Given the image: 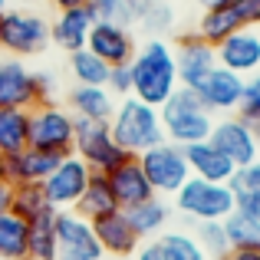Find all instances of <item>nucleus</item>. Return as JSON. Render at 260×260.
Instances as JSON below:
<instances>
[{"mask_svg":"<svg viewBox=\"0 0 260 260\" xmlns=\"http://www.w3.org/2000/svg\"><path fill=\"white\" fill-rule=\"evenodd\" d=\"M132 70V95L148 106H165L168 95L178 89V70H175V50L161 37H152L145 46H139L128 63Z\"/></svg>","mask_w":260,"mask_h":260,"instance_id":"f257e3e1","label":"nucleus"},{"mask_svg":"<svg viewBox=\"0 0 260 260\" xmlns=\"http://www.w3.org/2000/svg\"><path fill=\"white\" fill-rule=\"evenodd\" d=\"M109 132L119 142L122 152H128V155H142L145 148L165 142V128H161L158 109L135 99V95H122L115 102V112L109 119Z\"/></svg>","mask_w":260,"mask_h":260,"instance_id":"f03ea898","label":"nucleus"},{"mask_svg":"<svg viewBox=\"0 0 260 260\" xmlns=\"http://www.w3.org/2000/svg\"><path fill=\"white\" fill-rule=\"evenodd\" d=\"M158 119H161V128H165V139L181 148L204 142L214 128V115L201 106L198 92L188 86H178L168 95L165 106H158Z\"/></svg>","mask_w":260,"mask_h":260,"instance_id":"7ed1b4c3","label":"nucleus"},{"mask_svg":"<svg viewBox=\"0 0 260 260\" xmlns=\"http://www.w3.org/2000/svg\"><path fill=\"white\" fill-rule=\"evenodd\" d=\"M73 139H76V115L59 102H37L30 109V132L26 145L43 148L53 155H73Z\"/></svg>","mask_w":260,"mask_h":260,"instance_id":"20e7f679","label":"nucleus"},{"mask_svg":"<svg viewBox=\"0 0 260 260\" xmlns=\"http://www.w3.org/2000/svg\"><path fill=\"white\" fill-rule=\"evenodd\" d=\"M172 198H175V211L188 224L191 221H224L234 211V194H231L228 184L204 181V178H194V175Z\"/></svg>","mask_w":260,"mask_h":260,"instance_id":"39448f33","label":"nucleus"},{"mask_svg":"<svg viewBox=\"0 0 260 260\" xmlns=\"http://www.w3.org/2000/svg\"><path fill=\"white\" fill-rule=\"evenodd\" d=\"M142 165V172H145L148 184L155 188V194L158 198H172L178 188H181L184 181L191 178V168H188V158H184V148L175 145V142H158V145L145 148L142 155H135Z\"/></svg>","mask_w":260,"mask_h":260,"instance_id":"423d86ee","label":"nucleus"},{"mask_svg":"<svg viewBox=\"0 0 260 260\" xmlns=\"http://www.w3.org/2000/svg\"><path fill=\"white\" fill-rule=\"evenodd\" d=\"M50 46V23L40 13L0 10V50L10 56H37Z\"/></svg>","mask_w":260,"mask_h":260,"instance_id":"0eeeda50","label":"nucleus"},{"mask_svg":"<svg viewBox=\"0 0 260 260\" xmlns=\"http://www.w3.org/2000/svg\"><path fill=\"white\" fill-rule=\"evenodd\" d=\"M73 155H79V158L99 175H109L115 165H122V161L128 158V152H122L119 142L112 139L109 122H89V119H76Z\"/></svg>","mask_w":260,"mask_h":260,"instance_id":"6e6552de","label":"nucleus"},{"mask_svg":"<svg viewBox=\"0 0 260 260\" xmlns=\"http://www.w3.org/2000/svg\"><path fill=\"white\" fill-rule=\"evenodd\" d=\"M250 26H260V0H228V4L208 7L198 20V33L211 46H217L224 37L237 30H250Z\"/></svg>","mask_w":260,"mask_h":260,"instance_id":"1a4fd4ad","label":"nucleus"},{"mask_svg":"<svg viewBox=\"0 0 260 260\" xmlns=\"http://www.w3.org/2000/svg\"><path fill=\"white\" fill-rule=\"evenodd\" d=\"M89 178H92V168H89L79 155H66V158H59V165L43 178V191H46L53 208L66 211V208H76V201L86 191Z\"/></svg>","mask_w":260,"mask_h":260,"instance_id":"9d476101","label":"nucleus"},{"mask_svg":"<svg viewBox=\"0 0 260 260\" xmlns=\"http://www.w3.org/2000/svg\"><path fill=\"white\" fill-rule=\"evenodd\" d=\"M56 260H102V247L92 234V224L79 217L73 208L56 211Z\"/></svg>","mask_w":260,"mask_h":260,"instance_id":"9b49d317","label":"nucleus"},{"mask_svg":"<svg viewBox=\"0 0 260 260\" xmlns=\"http://www.w3.org/2000/svg\"><path fill=\"white\" fill-rule=\"evenodd\" d=\"M172 50H175L178 86L194 89V86L201 83V79L217 66V53H214V46H211L198 30L181 33V37H178V43L172 46Z\"/></svg>","mask_w":260,"mask_h":260,"instance_id":"f8f14e48","label":"nucleus"},{"mask_svg":"<svg viewBox=\"0 0 260 260\" xmlns=\"http://www.w3.org/2000/svg\"><path fill=\"white\" fill-rule=\"evenodd\" d=\"M211 145H217L234 165H250L260 158V142H257V128H250L244 119L237 115H224L221 122H214L211 128Z\"/></svg>","mask_w":260,"mask_h":260,"instance_id":"ddd939ff","label":"nucleus"},{"mask_svg":"<svg viewBox=\"0 0 260 260\" xmlns=\"http://www.w3.org/2000/svg\"><path fill=\"white\" fill-rule=\"evenodd\" d=\"M86 50H92L95 56H99L102 63H109V66H125V63H132V56H135V50H139V43H135L132 26L95 20L92 30H89Z\"/></svg>","mask_w":260,"mask_h":260,"instance_id":"4468645a","label":"nucleus"},{"mask_svg":"<svg viewBox=\"0 0 260 260\" xmlns=\"http://www.w3.org/2000/svg\"><path fill=\"white\" fill-rule=\"evenodd\" d=\"M214 53H217V66H224V70L237 73L244 79L254 76V73H260V26L224 37L214 46Z\"/></svg>","mask_w":260,"mask_h":260,"instance_id":"2eb2a0df","label":"nucleus"},{"mask_svg":"<svg viewBox=\"0 0 260 260\" xmlns=\"http://www.w3.org/2000/svg\"><path fill=\"white\" fill-rule=\"evenodd\" d=\"M194 92H198L201 106L208 109L211 115H214V112L234 115L237 102H241V92H244V76L224 70V66H214V70H211L208 76L194 86Z\"/></svg>","mask_w":260,"mask_h":260,"instance_id":"dca6fc26","label":"nucleus"},{"mask_svg":"<svg viewBox=\"0 0 260 260\" xmlns=\"http://www.w3.org/2000/svg\"><path fill=\"white\" fill-rule=\"evenodd\" d=\"M59 158H66V155H53V152H43V148L26 145L23 152L0 155V178H4L7 184H20V181H43V178L59 165Z\"/></svg>","mask_w":260,"mask_h":260,"instance_id":"f3484780","label":"nucleus"},{"mask_svg":"<svg viewBox=\"0 0 260 260\" xmlns=\"http://www.w3.org/2000/svg\"><path fill=\"white\" fill-rule=\"evenodd\" d=\"M92 224V234H95V241H99V247H102V254H112V257H132L135 250L142 247V241H139V234L132 231V224H128V217H125V211H109V214H102V217H95V221H89Z\"/></svg>","mask_w":260,"mask_h":260,"instance_id":"a211bd4d","label":"nucleus"},{"mask_svg":"<svg viewBox=\"0 0 260 260\" xmlns=\"http://www.w3.org/2000/svg\"><path fill=\"white\" fill-rule=\"evenodd\" d=\"M106 178H109V188H112L119 208H132V204H142V201H148V198H155V188L148 184V178L142 172L135 155H128L122 165H115Z\"/></svg>","mask_w":260,"mask_h":260,"instance_id":"6ab92c4d","label":"nucleus"},{"mask_svg":"<svg viewBox=\"0 0 260 260\" xmlns=\"http://www.w3.org/2000/svg\"><path fill=\"white\" fill-rule=\"evenodd\" d=\"M92 23H95V17H92L89 7H70V10H59L56 20L50 23V43L59 46L63 53L83 50Z\"/></svg>","mask_w":260,"mask_h":260,"instance_id":"aec40b11","label":"nucleus"},{"mask_svg":"<svg viewBox=\"0 0 260 260\" xmlns=\"http://www.w3.org/2000/svg\"><path fill=\"white\" fill-rule=\"evenodd\" d=\"M40 102L33 73L20 59H4L0 63V106L10 109H33Z\"/></svg>","mask_w":260,"mask_h":260,"instance_id":"412c9836","label":"nucleus"},{"mask_svg":"<svg viewBox=\"0 0 260 260\" xmlns=\"http://www.w3.org/2000/svg\"><path fill=\"white\" fill-rule=\"evenodd\" d=\"M184 158H188V168H191L194 178L217 181V184H228V178L234 175V168H237L221 148L211 145V139L194 142V145H184Z\"/></svg>","mask_w":260,"mask_h":260,"instance_id":"4be33fe9","label":"nucleus"},{"mask_svg":"<svg viewBox=\"0 0 260 260\" xmlns=\"http://www.w3.org/2000/svg\"><path fill=\"white\" fill-rule=\"evenodd\" d=\"M115 95L106 86H73L66 92V109L76 119H89V122H109L115 112Z\"/></svg>","mask_w":260,"mask_h":260,"instance_id":"5701e85b","label":"nucleus"},{"mask_svg":"<svg viewBox=\"0 0 260 260\" xmlns=\"http://www.w3.org/2000/svg\"><path fill=\"white\" fill-rule=\"evenodd\" d=\"M122 211H125L132 231L139 234V241H155L158 234L168 231V221H172V204L161 201L158 194L142 204H132V208H122Z\"/></svg>","mask_w":260,"mask_h":260,"instance_id":"b1692460","label":"nucleus"},{"mask_svg":"<svg viewBox=\"0 0 260 260\" xmlns=\"http://www.w3.org/2000/svg\"><path fill=\"white\" fill-rule=\"evenodd\" d=\"M228 188L234 194V208L260 221V158L250 165H237L228 178Z\"/></svg>","mask_w":260,"mask_h":260,"instance_id":"393cba45","label":"nucleus"},{"mask_svg":"<svg viewBox=\"0 0 260 260\" xmlns=\"http://www.w3.org/2000/svg\"><path fill=\"white\" fill-rule=\"evenodd\" d=\"M73 211H76L79 217H86V221H95V217L109 214V211H119V201H115L112 188H109V178L99 175V172H92L86 191L79 194V201H76Z\"/></svg>","mask_w":260,"mask_h":260,"instance_id":"a878e982","label":"nucleus"},{"mask_svg":"<svg viewBox=\"0 0 260 260\" xmlns=\"http://www.w3.org/2000/svg\"><path fill=\"white\" fill-rule=\"evenodd\" d=\"M10 211L30 224V221H37V217L56 211V208H53L50 198H46L43 181H20V184H13V204H10Z\"/></svg>","mask_w":260,"mask_h":260,"instance_id":"bb28decb","label":"nucleus"},{"mask_svg":"<svg viewBox=\"0 0 260 260\" xmlns=\"http://www.w3.org/2000/svg\"><path fill=\"white\" fill-rule=\"evenodd\" d=\"M26 132H30V109L0 106V155L23 152Z\"/></svg>","mask_w":260,"mask_h":260,"instance_id":"cd10ccee","label":"nucleus"},{"mask_svg":"<svg viewBox=\"0 0 260 260\" xmlns=\"http://www.w3.org/2000/svg\"><path fill=\"white\" fill-rule=\"evenodd\" d=\"M26 241H30V224L13 211H4L0 214V260H26Z\"/></svg>","mask_w":260,"mask_h":260,"instance_id":"c85d7f7f","label":"nucleus"},{"mask_svg":"<svg viewBox=\"0 0 260 260\" xmlns=\"http://www.w3.org/2000/svg\"><path fill=\"white\" fill-rule=\"evenodd\" d=\"M56 211L30 221V241H26V260H56L59 247H56Z\"/></svg>","mask_w":260,"mask_h":260,"instance_id":"c756f323","label":"nucleus"},{"mask_svg":"<svg viewBox=\"0 0 260 260\" xmlns=\"http://www.w3.org/2000/svg\"><path fill=\"white\" fill-rule=\"evenodd\" d=\"M221 224H224L231 250H260V221L257 217H250V214L234 208Z\"/></svg>","mask_w":260,"mask_h":260,"instance_id":"7c9ffc66","label":"nucleus"},{"mask_svg":"<svg viewBox=\"0 0 260 260\" xmlns=\"http://www.w3.org/2000/svg\"><path fill=\"white\" fill-rule=\"evenodd\" d=\"M109 70L112 66L109 63H102L99 56H95L92 50H76V53H70V73H73V79H76V86H106L109 83Z\"/></svg>","mask_w":260,"mask_h":260,"instance_id":"2f4dec72","label":"nucleus"},{"mask_svg":"<svg viewBox=\"0 0 260 260\" xmlns=\"http://www.w3.org/2000/svg\"><path fill=\"white\" fill-rule=\"evenodd\" d=\"M161 257L165 260H208V254L201 250V244L194 241L191 231H165L155 237Z\"/></svg>","mask_w":260,"mask_h":260,"instance_id":"473e14b6","label":"nucleus"},{"mask_svg":"<svg viewBox=\"0 0 260 260\" xmlns=\"http://www.w3.org/2000/svg\"><path fill=\"white\" fill-rule=\"evenodd\" d=\"M175 20H178V13H175L172 0H148V7L135 17V26H142L148 37H161V33H168L175 26Z\"/></svg>","mask_w":260,"mask_h":260,"instance_id":"72a5a7b5","label":"nucleus"},{"mask_svg":"<svg viewBox=\"0 0 260 260\" xmlns=\"http://www.w3.org/2000/svg\"><path fill=\"white\" fill-rule=\"evenodd\" d=\"M191 234H194V241L201 244V250L208 254V260H221L231 250L221 221H191Z\"/></svg>","mask_w":260,"mask_h":260,"instance_id":"f704fd0d","label":"nucleus"},{"mask_svg":"<svg viewBox=\"0 0 260 260\" xmlns=\"http://www.w3.org/2000/svg\"><path fill=\"white\" fill-rule=\"evenodd\" d=\"M234 115L244 119L250 128H260V73L244 79V92H241V102H237Z\"/></svg>","mask_w":260,"mask_h":260,"instance_id":"c9c22d12","label":"nucleus"},{"mask_svg":"<svg viewBox=\"0 0 260 260\" xmlns=\"http://www.w3.org/2000/svg\"><path fill=\"white\" fill-rule=\"evenodd\" d=\"M89 10H92L95 20H106V23H125V26H135L132 13L122 0H89Z\"/></svg>","mask_w":260,"mask_h":260,"instance_id":"e433bc0d","label":"nucleus"},{"mask_svg":"<svg viewBox=\"0 0 260 260\" xmlns=\"http://www.w3.org/2000/svg\"><path fill=\"white\" fill-rule=\"evenodd\" d=\"M106 89L115 95V99H122V95H132V70H128V63H125V66H112V70H109Z\"/></svg>","mask_w":260,"mask_h":260,"instance_id":"4c0bfd02","label":"nucleus"},{"mask_svg":"<svg viewBox=\"0 0 260 260\" xmlns=\"http://www.w3.org/2000/svg\"><path fill=\"white\" fill-rule=\"evenodd\" d=\"M33 83H37L40 102H53V95H56V76L53 73H33Z\"/></svg>","mask_w":260,"mask_h":260,"instance_id":"58836bf2","label":"nucleus"},{"mask_svg":"<svg viewBox=\"0 0 260 260\" xmlns=\"http://www.w3.org/2000/svg\"><path fill=\"white\" fill-rule=\"evenodd\" d=\"M135 260H165V257H161V250H158L155 241H145L139 250H135Z\"/></svg>","mask_w":260,"mask_h":260,"instance_id":"ea45409f","label":"nucleus"},{"mask_svg":"<svg viewBox=\"0 0 260 260\" xmlns=\"http://www.w3.org/2000/svg\"><path fill=\"white\" fill-rule=\"evenodd\" d=\"M10 204H13V184L0 181V214H4V211H10Z\"/></svg>","mask_w":260,"mask_h":260,"instance_id":"a19ab883","label":"nucleus"},{"mask_svg":"<svg viewBox=\"0 0 260 260\" xmlns=\"http://www.w3.org/2000/svg\"><path fill=\"white\" fill-rule=\"evenodd\" d=\"M221 260H260V250H228Z\"/></svg>","mask_w":260,"mask_h":260,"instance_id":"79ce46f5","label":"nucleus"},{"mask_svg":"<svg viewBox=\"0 0 260 260\" xmlns=\"http://www.w3.org/2000/svg\"><path fill=\"white\" fill-rule=\"evenodd\" d=\"M122 4L128 7V13H132V20H135V17H139V13L148 7V0H122Z\"/></svg>","mask_w":260,"mask_h":260,"instance_id":"37998d69","label":"nucleus"},{"mask_svg":"<svg viewBox=\"0 0 260 260\" xmlns=\"http://www.w3.org/2000/svg\"><path fill=\"white\" fill-rule=\"evenodd\" d=\"M56 10H70V7H89V0H50Z\"/></svg>","mask_w":260,"mask_h":260,"instance_id":"c03bdc74","label":"nucleus"},{"mask_svg":"<svg viewBox=\"0 0 260 260\" xmlns=\"http://www.w3.org/2000/svg\"><path fill=\"white\" fill-rule=\"evenodd\" d=\"M201 10H208V7H217V4H228V0H194Z\"/></svg>","mask_w":260,"mask_h":260,"instance_id":"a18cd8bd","label":"nucleus"},{"mask_svg":"<svg viewBox=\"0 0 260 260\" xmlns=\"http://www.w3.org/2000/svg\"><path fill=\"white\" fill-rule=\"evenodd\" d=\"M0 10H7V0H0Z\"/></svg>","mask_w":260,"mask_h":260,"instance_id":"49530a36","label":"nucleus"},{"mask_svg":"<svg viewBox=\"0 0 260 260\" xmlns=\"http://www.w3.org/2000/svg\"><path fill=\"white\" fill-rule=\"evenodd\" d=\"M257 142H260V128H257Z\"/></svg>","mask_w":260,"mask_h":260,"instance_id":"de8ad7c7","label":"nucleus"},{"mask_svg":"<svg viewBox=\"0 0 260 260\" xmlns=\"http://www.w3.org/2000/svg\"><path fill=\"white\" fill-rule=\"evenodd\" d=\"M23 4H30V0H23Z\"/></svg>","mask_w":260,"mask_h":260,"instance_id":"09e8293b","label":"nucleus"},{"mask_svg":"<svg viewBox=\"0 0 260 260\" xmlns=\"http://www.w3.org/2000/svg\"><path fill=\"white\" fill-rule=\"evenodd\" d=\"M0 181H4V178H0Z\"/></svg>","mask_w":260,"mask_h":260,"instance_id":"8fccbe9b","label":"nucleus"}]
</instances>
